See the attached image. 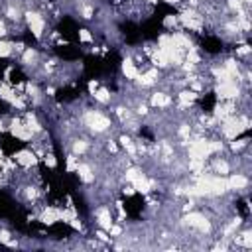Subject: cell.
<instances>
[{"mask_svg":"<svg viewBox=\"0 0 252 252\" xmlns=\"http://www.w3.org/2000/svg\"><path fill=\"white\" fill-rule=\"evenodd\" d=\"M79 122L83 124L85 130H89L91 134L98 136V134H106L110 128H112V120L110 116H106L102 110L98 108H85L81 112V118Z\"/></svg>","mask_w":252,"mask_h":252,"instance_id":"cell-1","label":"cell"},{"mask_svg":"<svg viewBox=\"0 0 252 252\" xmlns=\"http://www.w3.org/2000/svg\"><path fill=\"white\" fill-rule=\"evenodd\" d=\"M24 24L28 28V32L37 39L41 41L43 35H45V28H47V18L41 10L37 8H28L24 10Z\"/></svg>","mask_w":252,"mask_h":252,"instance_id":"cell-2","label":"cell"},{"mask_svg":"<svg viewBox=\"0 0 252 252\" xmlns=\"http://www.w3.org/2000/svg\"><path fill=\"white\" fill-rule=\"evenodd\" d=\"M248 91L236 81H226V83H215L213 93L217 94V100H238L242 93Z\"/></svg>","mask_w":252,"mask_h":252,"instance_id":"cell-3","label":"cell"},{"mask_svg":"<svg viewBox=\"0 0 252 252\" xmlns=\"http://www.w3.org/2000/svg\"><path fill=\"white\" fill-rule=\"evenodd\" d=\"M226 183H228L230 193H236V195L244 193L246 195L248 193V187H250V177L244 171H230L226 175Z\"/></svg>","mask_w":252,"mask_h":252,"instance_id":"cell-4","label":"cell"},{"mask_svg":"<svg viewBox=\"0 0 252 252\" xmlns=\"http://www.w3.org/2000/svg\"><path fill=\"white\" fill-rule=\"evenodd\" d=\"M148 104H150V108H154V110H169V108L173 106V96H171V93H167V91H163V89H158V91L150 93Z\"/></svg>","mask_w":252,"mask_h":252,"instance_id":"cell-5","label":"cell"},{"mask_svg":"<svg viewBox=\"0 0 252 252\" xmlns=\"http://www.w3.org/2000/svg\"><path fill=\"white\" fill-rule=\"evenodd\" d=\"M8 132H10L14 138L22 140V142H33V138H35V134L26 126L24 118H18V116L8 122Z\"/></svg>","mask_w":252,"mask_h":252,"instance_id":"cell-6","label":"cell"},{"mask_svg":"<svg viewBox=\"0 0 252 252\" xmlns=\"http://www.w3.org/2000/svg\"><path fill=\"white\" fill-rule=\"evenodd\" d=\"M12 159H14L16 165L22 167V169H32V167H35L37 161H39V158L35 156V152H33V150H28V148L18 150V152L12 156Z\"/></svg>","mask_w":252,"mask_h":252,"instance_id":"cell-7","label":"cell"},{"mask_svg":"<svg viewBox=\"0 0 252 252\" xmlns=\"http://www.w3.org/2000/svg\"><path fill=\"white\" fill-rule=\"evenodd\" d=\"M75 173H77V177H79V181H81V183H85V185H91V183H94V181H96V173H94V165H93V161H91V159H85V161H79V165H77V169H75Z\"/></svg>","mask_w":252,"mask_h":252,"instance_id":"cell-8","label":"cell"},{"mask_svg":"<svg viewBox=\"0 0 252 252\" xmlns=\"http://www.w3.org/2000/svg\"><path fill=\"white\" fill-rule=\"evenodd\" d=\"M39 63H41V55L35 47H26L22 53H20V65L26 67V69H39Z\"/></svg>","mask_w":252,"mask_h":252,"instance_id":"cell-9","label":"cell"},{"mask_svg":"<svg viewBox=\"0 0 252 252\" xmlns=\"http://www.w3.org/2000/svg\"><path fill=\"white\" fill-rule=\"evenodd\" d=\"M37 220H41L45 226H53L55 222L61 220V207H53V205L41 207V211L37 215Z\"/></svg>","mask_w":252,"mask_h":252,"instance_id":"cell-10","label":"cell"},{"mask_svg":"<svg viewBox=\"0 0 252 252\" xmlns=\"http://www.w3.org/2000/svg\"><path fill=\"white\" fill-rule=\"evenodd\" d=\"M120 73H122V77H124L128 83H134L136 77H138V73H140V67H138V63H136L130 55H126V57L122 59V63H120Z\"/></svg>","mask_w":252,"mask_h":252,"instance_id":"cell-11","label":"cell"},{"mask_svg":"<svg viewBox=\"0 0 252 252\" xmlns=\"http://www.w3.org/2000/svg\"><path fill=\"white\" fill-rule=\"evenodd\" d=\"M69 152L75 154L77 158H85L91 152V142L83 136H73V140L69 142Z\"/></svg>","mask_w":252,"mask_h":252,"instance_id":"cell-12","label":"cell"},{"mask_svg":"<svg viewBox=\"0 0 252 252\" xmlns=\"http://www.w3.org/2000/svg\"><path fill=\"white\" fill-rule=\"evenodd\" d=\"M91 98H93L94 102H98V104L106 106V104H110V102H112V93H110V89H106V87H98V89L91 94Z\"/></svg>","mask_w":252,"mask_h":252,"instance_id":"cell-13","label":"cell"},{"mask_svg":"<svg viewBox=\"0 0 252 252\" xmlns=\"http://www.w3.org/2000/svg\"><path fill=\"white\" fill-rule=\"evenodd\" d=\"M14 96H16V89H14L8 81H2V83H0V100L10 102Z\"/></svg>","mask_w":252,"mask_h":252,"instance_id":"cell-14","label":"cell"},{"mask_svg":"<svg viewBox=\"0 0 252 252\" xmlns=\"http://www.w3.org/2000/svg\"><path fill=\"white\" fill-rule=\"evenodd\" d=\"M77 37H79V43H85V45H93L94 43V35L87 28H79L77 30Z\"/></svg>","mask_w":252,"mask_h":252,"instance_id":"cell-15","label":"cell"},{"mask_svg":"<svg viewBox=\"0 0 252 252\" xmlns=\"http://www.w3.org/2000/svg\"><path fill=\"white\" fill-rule=\"evenodd\" d=\"M14 55V41L0 39V59H8Z\"/></svg>","mask_w":252,"mask_h":252,"instance_id":"cell-16","label":"cell"},{"mask_svg":"<svg viewBox=\"0 0 252 252\" xmlns=\"http://www.w3.org/2000/svg\"><path fill=\"white\" fill-rule=\"evenodd\" d=\"M161 24H163V28H165L167 32H173V30H177V28H179V20H177V14H165Z\"/></svg>","mask_w":252,"mask_h":252,"instance_id":"cell-17","label":"cell"},{"mask_svg":"<svg viewBox=\"0 0 252 252\" xmlns=\"http://www.w3.org/2000/svg\"><path fill=\"white\" fill-rule=\"evenodd\" d=\"M77 165H79V158H77L75 154L69 152L67 158H65V171H67V173H75Z\"/></svg>","mask_w":252,"mask_h":252,"instance_id":"cell-18","label":"cell"},{"mask_svg":"<svg viewBox=\"0 0 252 252\" xmlns=\"http://www.w3.org/2000/svg\"><path fill=\"white\" fill-rule=\"evenodd\" d=\"M43 163H45V167H49V169H55L57 167V158H55V154L51 152V150H47L45 154H43Z\"/></svg>","mask_w":252,"mask_h":252,"instance_id":"cell-19","label":"cell"},{"mask_svg":"<svg viewBox=\"0 0 252 252\" xmlns=\"http://www.w3.org/2000/svg\"><path fill=\"white\" fill-rule=\"evenodd\" d=\"M108 234H110V238H122V234H124V224H114V222H112V226L108 228Z\"/></svg>","mask_w":252,"mask_h":252,"instance_id":"cell-20","label":"cell"},{"mask_svg":"<svg viewBox=\"0 0 252 252\" xmlns=\"http://www.w3.org/2000/svg\"><path fill=\"white\" fill-rule=\"evenodd\" d=\"M93 236L98 240V242H102V244H106L108 240H110V236L106 234V230H102V228H96L94 232H93Z\"/></svg>","mask_w":252,"mask_h":252,"instance_id":"cell-21","label":"cell"},{"mask_svg":"<svg viewBox=\"0 0 252 252\" xmlns=\"http://www.w3.org/2000/svg\"><path fill=\"white\" fill-rule=\"evenodd\" d=\"M8 35H10V24L4 18H0V39H6Z\"/></svg>","mask_w":252,"mask_h":252,"instance_id":"cell-22","label":"cell"},{"mask_svg":"<svg viewBox=\"0 0 252 252\" xmlns=\"http://www.w3.org/2000/svg\"><path fill=\"white\" fill-rule=\"evenodd\" d=\"M12 240V232L8 228H2L0 226V244H8Z\"/></svg>","mask_w":252,"mask_h":252,"instance_id":"cell-23","label":"cell"},{"mask_svg":"<svg viewBox=\"0 0 252 252\" xmlns=\"http://www.w3.org/2000/svg\"><path fill=\"white\" fill-rule=\"evenodd\" d=\"M100 87V83H98V79H89V83H87V91H89V96L96 91Z\"/></svg>","mask_w":252,"mask_h":252,"instance_id":"cell-24","label":"cell"},{"mask_svg":"<svg viewBox=\"0 0 252 252\" xmlns=\"http://www.w3.org/2000/svg\"><path fill=\"white\" fill-rule=\"evenodd\" d=\"M142 2H144V4H148V6H156L159 0H142Z\"/></svg>","mask_w":252,"mask_h":252,"instance_id":"cell-25","label":"cell"},{"mask_svg":"<svg viewBox=\"0 0 252 252\" xmlns=\"http://www.w3.org/2000/svg\"><path fill=\"white\" fill-rule=\"evenodd\" d=\"M0 185H2V173H0Z\"/></svg>","mask_w":252,"mask_h":252,"instance_id":"cell-26","label":"cell"}]
</instances>
